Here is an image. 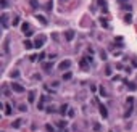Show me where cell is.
I'll return each mask as SVG.
<instances>
[{"label":"cell","mask_w":137,"mask_h":132,"mask_svg":"<svg viewBox=\"0 0 137 132\" xmlns=\"http://www.w3.org/2000/svg\"><path fill=\"white\" fill-rule=\"evenodd\" d=\"M44 42H45V35H37L35 42H34V47L35 48H40V47H44Z\"/></svg>","instance_id":"cell-1"},{"label":"cell","mask_w":137,"mask_h":132,"mask_svg":"<svg viewBox=\"0 0 137 132\" xmlns=\"http://www.w3.org/2000/svg\"><path fill=\"white\" fill-rule=\"evenodd\" d=\"M21 29H23L24 35H27V37H29V35H32V32H31V26H29V24H27V23H23V26H21Z\"/></svg>","instance_id":"cell-2"},{"label":"cell","mask_w":137,"mask_h":132,"mask_svg":"<svg viewBox=\"0 0 137 132\" xmlns=\"http://www.w3.org/2000/svg\"><path fill=\"white\" fill-rule=\"evenodd\" d=\"M69 66H71V61H69V60H65V61H61V63L58 65V69H60V71H63V69H68Z\"/></svg>","instance_id":"cell-3"},{"label":"cell","mask_w":137,"mask_h":132,"mask_svg":"<svg viewBox=\"0 0 137 132\" xmlns=\"http://www.w3.org/2000/svg\"><path fill=\"white\" fill-rule=\"evenodd\" d=\"M11 89L15 90V92H18V93L24 92V87H23V86H20V84H16V82H13V84H11Z\"/></svg>","instance_id":"cell-4"},{"label":"cell","mask_w":137,"mask_h":132,"mask_svg":"<svg viewBox=\"0 0 137 132\" xmlns=\"http://www.w3.org/2000/svg\"><path fill=\"white\" fill-rule=\"evenodd\" d=\"M65 39H66V40H73V39H74V31H71V29L66 31V32H65Z\"/></svg>","instance_id":"cell-5"},{"label":"cell","mask_w":137,"mask_h":132,"mask_svg":"<svg viewBox=\"0 0 137 132\" xmlns=\"http://www.w3.org/2000/svg\"><path fill=\"white\" fill-rule=\"evenodd\" d=\"M23 45H24V48H26V50H31L32 47H34V44H32L31 40H24V44H23Z\"/></svg>","instance_id":"cell-6"},{"label":"cell","mask_w":137,"mask_h":132,"mask_svg":"<svg viewBox=\"0 0 137 132\" xmlns=\"http://www.w3.org/2000/svg\"><path fill=\"white\" fill-rule=\"evenodd\" d=\"M2 24H3V27L8 26V15H7V13H3V15H2Z\"/></svg>","instance_id":"cell-7"},{"label":"cell","mask_w":137,"mask_h":132,"mask_svg":"<svg viewBox=\"0 0 137 132\" xmlns=\"http://www.w3.org/2000/svg\"><path fill=\"white\" fill-rule=\"evenodd\" d=\"M34 98H35V90H31V92H29V97H27V101H29V103H32V101H34Z\"/></svg>","instance_id":"cell-8"},{"label":"cell","mask_w":137,"mask_h":132,"mask_svg":"<svg viewBox=\"0 0 137 132\" xmlns=\"http://www.w3.org/2000/svg\"><path fill=\"white\" fill-rule=\"evenodd\" d=\"M100 114H102L103 118H108V111H106V108L103 105H100Z\"/></svg>","instance_id":"cell-9"},{"label":"cell","mask_w":137,"mask_h":132,"mask_svg":"<svg viewBox=\"0 0 137 132\" xmlns=\"http://www.w3.org/2000/svg\"><path fill=\"white\" fill-rule=\"evenodd\" d=\"M97 2H98V5L102 7V10L106 13V0H97Z\"/></svg>","instance_id":"cell-10"},{"label":"cell","mask_w":137,"mask_h":132,"mask_svg":"<svg viewBox=\"0 0 137 132\" xmlns=\"http://www.w3.org/2000/svg\"><path fill=\"white\" fill-rule=\"evenodd\" d=\"M124 23H126V24H131V23H132V16H131V13L124 16Z\"/></svg>","instance_id":"cell-11"},{"label":"cell","mask_w":137,"mask_h":132,"mask_svg":"<svg viewBox=\"0 0 137 132\" xmlns=\"http://www.w3.org/2000/svg\"><path fill=\"white\" fill-rule=\"evenodd\" d=\"M11 126H13L15 129H18V127L21 126V119H15V122H11Z\"/></svg>","instance_id":"cell-12"},{"label":"cell","mask_w":137,"mask_h":132,"mask_svg":"<svg viewBox=\"0 0 137 132\" xmlns=\"http://www.w3.org/2000/svg\"><path fill=\"white\" fill-rule=\"evenodd\" d=\"M71 77H73V74H71V73H65V74H63V81H69Z\"/></svg>","instance_id":"cell-13"},{"label":"cell","mask_w":137,"mask_h":132,"mask_svg":"<svg viewBox=\"0 0 137 132\" xmlns=\"http://www.w3.org/2000/svg\"><path fill=\"white\" fill-rule=\"evenodd\" d=\"M5 114H7V116L11 114V106H10V105H5Z\"/></svg>","instance_id":"cell-14"},{"label":"cell","mask_w":137,"mask_h":132,"mask_svg":"<svg viewBox=\"0 0 137 132\" xmlns=\"http://www.w3.org/2000/svg\"><path fill=\"white\" fill-rule=\"evenodd\" d=\"M52 66H53V63H45V65H44L42 68H44L45 71H48V69H52Z\"/></svg>","instance_id":"cell-15"},{"label":"cell","mask_w":137,"mask_h":132,"mask_svg":"<svg viewBox=\"0 0 137 132\" xmlns=\"http://www.w3.org/2000/svg\"><path fill=\"white\" fill-rule=\"evenodd\" d=\"M127 87H129V90H136L137 89V86L134 84V82H127Z\"/></svg>","instance_id":"cell-16"},{"label":"cell","mask_w":137,"mask_h":132,"mask_svg":"<svg viewBox=\"0 0 137 132\" xmlns=\"http://www.w3.org/2000/svg\"><path fill=\"white\" fill-rule=\"evenodd\" d=\"M87 61H89V60H81V63H79V65H81V68H87Z\"/></svg>","instance_id":"cell-17"},{"label":"cell","mask_w":137,"mask_h":132,"mask_svg":"<svg viewBox=\"0 0 137 132\" xmlns=\"http://www.w3.org/2000/svg\"><path fill=\"white\" fill-rule=\"evenodd\" d=\"M35 18H37V20H40V23H42L44 26L47 24V21H45V18H44V16H39V15H37V16H35Z\"/></svg>","instance_id":"cell-18"},{"label":"cell","mask_w":137,"mask_h":132,"mask_svg":"<svg viewBox=\"0 0 137 132\" xmlns=\"http://www.w3.org/2000/svg\"><path fill=\"white\" fill-rule=\"evenodd\" d=\"M66 110H68V105H61V108H60V113H61V114H65V113H66Z\"/></svg>","instance_id":"cell-19"},{"label":"cell","mask_w":137,"mask_h":132,"mask_svg":"<svg viewBox=\"0 0 137 132\" xmlns=\"http://www.w3.org/2000/svg\"><path fill=\"white\" fill-rule=\"evenodd\" d=\"M66 124H68V122H66V121H58V127H66Z\"/></svg>","instance_id":"cell-20"},{"label":"cell","mask_w":137,"mask_h":132,"mask_svg":"<svg viewBox=\"0 0 137 132\" xmlns=\"http://www.w3.org/2000/svg\"><path fill=\"white\" fill-rule=\"evenodd\" d=\"M132 103H134V98H132V97H129V98H127V105L132 106Z\"/></svg>","instance_id":"cell-21"},{"label":"cell","mask_w":137,"mask_h":132,"mask_svg":"<svg viewBox=\"0 0 137 132\" xmlns=\"http://www.w3.org/2000/svg\"><path fill=\"white\" fill-rule=\"evenodd\" d=\"M45 129H47L48 132H53V126H50V124H47V126H45Z\"/></svg>","instance_id":"cell-22"},{"label":"cell","mask_w":137,"mask_h":132,"mask_svg":"<svg viewBox=\"0 0 137 132\" xmlns=\"http://www.w3.org/2000/svg\"><path fill=\"white\" fill-rule=\"evenodd\" d=\"M10 76H11V77H18V76H20V73H18V71H13Z\"/></svg>","instance_id":"cell-23"},{"label":"cell","mask_w":137,"mask_h":132,"mask_svg":"<svg viewBox=\"0 0 137 132\" xmlns=\"http://www.w3.org/2000/svg\"><path fill=\"white\" fill-rule=\"evenodd\" d=\"M18 24H20V18H15L13 20V26H18Z\"/></svg>","instance_id":"cell-24"},{"label":"cell","mask_w":137,"mask_h":132,"mask_svg":"<svg viewBox=\"0 0 137 132\" xmlns=\"http://www.w3.org/2000/svg\"><path fill=\"white\" fill-rule=\"evenodd\" d=\"M100 129H102V126H100V124H94V131H100Z\"/></svg>","instance_id":"cell-25"},{"label":"cell","mask_w":137,"mask_h":132,"mask_svg":"<svg viewBox=\"0 0 137 132\" xmlns=\"http://www.w3.org/2000/svg\"><path fill=\"white\" fill-rule=\"evenodd\" d=\"M3 50L8 53V40H5V45H3Z\"/></svg>","instance_id":"cell-26"},{"label":"cell","mask_w":137,"mask_h":132,"mask_svg":"<svg viewBox=\"0 0 137 132\" xmlns=\"http://www.w3.org/2000/svg\"><path fill=\"white\" fill-rule=\"evenodd\" d=\"M26 110H27L26 105H20V111H26Z\"/></svg>","instance_id":"cell-27"},{"label":"cell","mask_w":137,"mask_h":132,"mask_svg":"<svg viewBox=\"0 0 137 132\" xmlns=\"http://www.w3.org/2000/svg\"><path fill=\"white\" fill-rule=\"evenodd\" d=\"M123 8H124V10H129V11H131V5H129V3H126V5H123Z\"/></svg>","instance_id":"cell-28"},{"label":"cell","mask_w":137,"mask_h":132,"mask_svg":"<svg viewBox=\"0 0 137 132\" xmlns=\"http://www.w3.org/2000/svg\"><path fill=\"white\" fill-rule=\"evenodd\" d=\"M52 7H53V3H52V0H50V2L47 3V10H52Z\"/></svg>","instance_id":"cell-29"},{"label":"cell","mask_w":137,"mask_h":132,"mask_svg":"<svg viewBox=\"0 0 137 132\" xmlns=\"http://www.w3.org/2000/svg\"><path fill=\"white\" fill-rule=\"evenodd\" d=\"M0 5L5 8V7H7V0H0Z\"/></svg>","instance_id":"cell-30"},{"label":"cell","mask_w":137,"mask_h":132,"mask_svg":"<svg viewBox=\"0 0 137 132\" xmlns=\"http://www.w3.org/2000/svg\"><path fill=\"white\" fill-rule=\"evenodd\" d=\"M100 93H102L103 97H105V95H106V92H105V89H103V87H100Z\"/></svg>","instance_id":"cell-31"},{"label":"cell","mask_w":137,"mask_h":132,"mask_svg":"<svg viewBox=\"0 0 137 132\" xmlns=\"http://www.w3.org/2000/svg\"><path fill=\"white\" fill-rule=\"evenodd\" d=\"M100 23H102V26H105V27H106V21L103 20V18H102V20H100Z\"/></svg>","instance_id":"cell-32"},{"label":"cell","mask_w":137,"mask_h":132,"mask_svg":"<svg viewBox=\"0 0 137 132\" xmlns=\"http://www.w3.org/2000/svg\"><path fill=\"white\" fill-rule=\"evenodd\" d=\"M118 2H119V3H124V5H126V2H127V0H118Z\"/></svg>","instance_id":"cell-33"},{"label":"cell","mask_w":137,"mask_h":132,"mask_svg":"<svg viewBox=\"0 0 137 132\" xmlns=\"http://www.w3.org/2000/svg\"><path fill=\"white\" fill-rule=\"evenodd\" d=\"M110 132H111V131H110Z\"/></svg>","instance_id":"cell-34"}]
</instances>
